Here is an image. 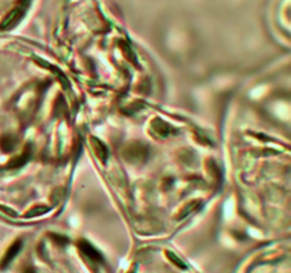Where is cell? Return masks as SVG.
Segmentation results:
<instances>
[{
  "label": "cell",
  "instance_id": "obj_1",
  "mask_svg": "<svg viewBox=\"0 0 291 273\" xmlns=\"http://www.w3.org/2000/svg\"><path fill=\"white\" fill-rule=\"evenodd\" d=\"M125 155L129 161H145L148 158V148L142 144H134L128 148Z\"/></svg>",
  "mask_w": 291,
  "mask_h": 273
},
{
  "label": "cell",
  "instance_id": "obj_2",
  "mask_svg": "<svg viewBox=\"0 0 291 273\" xmlns=\"http://www.w3.org/2000/svg\"><path fill=\"white\" fill-rule=\"evenodd\" d=\"M78 247H80V250L87 256V259H89L91 262H95V263H101L102 262L101 253H100L95 247L92 246L91 243H88V242L80 241V242H78Z\"/></svg>",
  "mask_w": 291,
  "mask_h": 273
},
{
  "label": "cell",
  "instance_id": "obj_3",
  "mask_svg": "<svg viewBox=\"0 0 291 273\" xmlns=\"http://www.w3.org/2000/svg\"><path fill=\"white\" fill-rule=\"evenodd\" d=\"M22 245H23L22 241L13 242L12 246L7 249V252L4 253V256H3V259H1V263H0V268H1V269H4L6 266H9V265L12 263V260L19 255V252H20V249H22Z\"/></svg>",
  "mask_w": 291,
  "mask_h": 273
},
{
  "label": "cell",
  "instance_id": "obj_4",
  "mask_svg": "<svg viewBox=\"0 0 291 273\" xmlns=\"http://www.w3.org/2000/svg\"><path fill=\"white\" fill-rule=\"evenodd\" d=\"M29 151H26L23 152L22 155L16 156V158H13L10 159L6 165H4V169H17L20 168V167H23L26 162H27V159H29Z\"/></svg>",
  "mask_w": 291,
  "mask_h": 273
},
{
  "label": "cell",
  "instance_id": "obj_5",
  "mask_svg": "<svg viewBox=\"0 0 291 273\" xmlns=\"http://www.w3.org/2000/svg\"><path fill=\"white\" fill-rule=\"evenodd\" d=\"M16 147V138L12 135H1L0 137V151L10 152Z\"/></svg>",
  "mask_w": 291,
  "mask_h": 273
},
{
  "label": "cell",
  "instance_id": "obj_6",
  "mask_svg": "<svg viewBox=\"0 0 291 273\" xmlns=\"http://www.w3.org/2000/svg\"><path fill=\"white\" fill-rule=\"evenodd\" d=\"M92 144H94V150H95V154L98 155V158L101 159L102 162H105V159H107V155H108V151H107V148L102 145L101 141H97L95 138H92Z\"/></svg>",
  "mask_w": 291,
  "mask_h": 273
},
{
  "label": "cell",
  "instance_id": "obj_7",
  "mask_svg": "<svg viewBox=\"0 0 291 273\" xmlns=\"http://www.w3.org/2000/svg\"><path fill=\"white\" fill-rule=\"evenodd\" d=\"M166 256L169 258V260H171V262H172L174 265H176L177 268H180V269H186V266H185V263H183L182 260L179 259L177 256H175V255H174L172 252H166Z\"/></svg>",
  "mask_w": 291,
  "mask_h": 273
},
{
  "label": "cell",
  "instance_id": "obj_8",
  "mask_svg": "<svg viewBox=\"0 0 291 273\" xmlns=\"http://www.w3.org/2000/svg\"><path fill=\"white\" fill-rule=\"evenodd\" d=\"M49 208H41V207H37V208L31 209V211H29L26 215L27 216H34V215H40V213H44V212H47Z\"/></svg>",
  "mask_w": 291,
  "mask_h": 273
},
{
  "label": "cell",
  "instance_id": "obj_9",
  "mask_svg": "<svg viewBox=\"0 0 291 273\" xmlns=\"http://www.w3.org/2000/svg\"><path fill=\"white\" fill-rule=\"evenodd\" d=\"M26 273H34V271L33 269H26Z\"/></svg>",
  "mask_w": 291,
  "mask_h": 273
},
{
  "label": "cell",
  "instance_id": "obj_10",
  "mask_svg": "<svg viewBox=\"0 0 291 273\" xmlns=\"http://www.w3.org/2000/svg\"><path fill=\"white\" fill-rule=\"evenodd\" d=\"M129 273H134V272H129Z\"/></svg>",
  "mask_w": 291,
  "mask_h": 273
}]
</instances>
